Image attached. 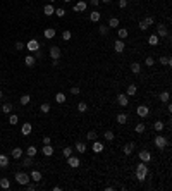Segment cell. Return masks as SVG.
<instances>
[{
    "instance_id": "obj_1",
    "label": "cell",
    "mask_w": 172,
    "mask_h": 191,
    "mask_svg": "<svg viewBox=\"0 0 172 191\" xmlns=\"http://www.w3.org/2000/svg\"><path fill=\"white\" fill-rule=\"evenodd\" d=\"M146 174H148V164L146 162H140L136 165V179L138 181H145Z\"/></svg>"
},
{
    "instance_id": "obj_2",
    "label": "cell",
    "mask_w": 172,
    "mask_h": 191,
    "mask_svg": "<svg viewBox=\"0 0 172 191\" xmlns=\"http://www.w3.org/2000/svg\"><path fill=\"white\" fill-rule=\"evenodd\" d=\"M153 143H155V147L158 148V150H163L165 147H169L170 145V141L165 138V136H162V134H158V136H155V139H153Z\"/></svg>"
},
{
    "instance_id": "obj_3",
    "label": "cell",
    "mask_w": 172,
    "mask_h": 191,
    "mask_svg": "<svg viewBox=\"0 0 172 191\" xmlns=\"http://www.w3.org/2000/svg\"><path fill=\"white\" fill-rule=\"evenodd\" d=\"M14 179H16V182H17V184L26 186V184L29 182V174H26V172H16Z\"/></svg>"
},
{
    "instance_id": "obj_4",
    "label": "cell",
    "mask_w": 172,
    "mask_h": 191,
    "mask_svg": "<svg viewBox=\"0 0 172 191\" xmlns=\"http://www.w3.org/2000/svg\"><path fill=\"white\" fill-rule=\"evenodd\" d=\"M155 34H157L158 38H169V36H170V34H169L167 26H165V24H162V23L157 26V33H155Z\"/></svg>"
},
{
    "instance_id": "obj_5",
    "label": "cell",
    "mask_w": 172,
    "mask_h": 191,
    "mask_svg": "<svg viewBox=\"0 0 172 191\" xmlns=\"http://www.w3.org/2000/svg\"><path fill=\"white\" fill-rule=\"evenodd\" d=\"M40 46H41V45H40V41H38V40H29V41L26 43V48H28L29 52H38V50H40Z\"/></svg>"
},
{
    "instance_id": "obj_6",
    "label": "cell",
    "mask_w": 172,
    "mask_h": 191,
    "mask_svg": "<svg viewBox=\"0 0 172 191\" xmlns=\"http://www.w3.org/2000/svg\"><path fill=\"white\" fill-rule=\"evenodd\" d=\"M117 103H119L120 107H127V105H129V97H127L126 93L117 95Z\"/></svg>"
},
{
    "instance_id": "obj_7",
    "label": "cell",
    "mask_w": 172,
    "mask_h": 191,
    "mask_svg": "<svg viewBox=\"0 0 172 191\" xmlns=\"http://www.w3.org/2000/svg\"><path fill=\"white\" fill-rule=\"evenodd\" d=\"M138 157H140V160H141V162H146V164L151 160V153H150L148 150H141V152L138 153Z\"/></svg>"
},
{
    "instance_id": "obj_8",
    "label": "cell",
    "mask_w": 172,
    "mask_h": 191,
    "mask_svg": "<svg viewBox=\"0 0 172 191\" xmlns=\"http://www.w3.org/2000/svg\"><path fill=\"white\" fill-rule=\"evenodd\" d=\"M67 165H69V167H72V169H76V167H79V165H81V162H79V159H77V157L71 155V157H67Z\"/></svg>"
},
{
    "instance_id": "obj_9",
    "label": "cell",
    "mask_w": 172,
    "mask_h": 191,
    "mask_svg": "<svg viewBox=\"0 0 172 191\" xmlns=\"http://www.w3.org/2000/svg\"><path fill=\"white\" fill-rule=\"evenodd\" d=\"M86 7H88V4H86L84 0H79V2L72 7V11H74V12H84V11H86Z\"/></svg>"
},
{
    "instance_id": "obj_10",
    "label": "cell",
    "mask_w": 172,
    "mask_h": 191,
    "mask_svg": "<svg viewBox=\"0 0 172 191\" xmlns=\"http://www.w3.org/2000/svg\"><path fill=\"white\" fill-rule=\"evenodd\" d=\"M134 143L133 141H129V143H126V145H124V148H122V152H124V155H131L133 152H134Z\"/></svg>"
},
{
    "instance_id": "obj_11",
    "label": "cell",
    "mask_w": 172,
    "mask_h": 191,
    "mask_svg": "<svg viewBox=\"0 0 172 191\" xmlns=\"http://www.w3.org/2000/svg\"><path fill=\"white\" fill-rule=\"evenodd\" d=\"M124 48H126V43H124V40H117V41L114 43V50H115L117 54H122V52H124Z\"/></svg>"
},
{
    "instance_id": "obj_12",
    "label": "cell",
    "mask_w": 172,
    "mask_h": 191,
    "mask_svg": "<svg viewBox=\"0 0 172 191\" xmlns=\"http://www.w3.org/2000/svg\"><path fill=\"white\" fill-rule=\"evenodd\" d=\"M136 114H138L140 117H148V114H150V109H148L146 105H140V107L136 109Z\"/></svg>"
},
{
    "instance_id": "obj_13",
    "label": "cell",
    "mask_w": 172,
    "mask_h": 191,
    "mask_svg": "<svg viewBox=\"0 0 172 191\" xmlns=\"http://www.w3.org/2000/svg\"><path fill=\"white\" fill-rule=\"evenodd\" d=\"M41 153L45 155V157H52V155H54V147H52V145H43Z\"/></svg>"
},
{
    "instance_id": "obj_14",
    "label": "cell",
    "mask_w": 172,
    "mask_h": 191,
    "mask_svg": "<svg viewBox=\"0 0 172 191\" xmlns=\"http://www.w3.org/2000/svg\"><path fill=\"white\" fill-rule=\"evenodd\" d=\"M48 54H50L52 59H60V48H59V46H50Z\"/></svg>"
},
{
    "instance_id": "obj_15",
    "label": "cell",
    "mask_w": 172,
    "mask_h": 191,
    "mask_svg": "<svg viewBox=\"0 0 172 191\" xmlns=\"http://www.w3.org/2000/svg\"><path fill=\"white\" fill-rule=\"evenodd\" d=\"M31 131H33V126H31L29 122H24L22 127H21V133H22L24 136H28V134H31Z\"/></svg>"
},
{
    "instance_id": "obj_16",
    "label": "cell",
    "mask_w": 172,
    "mask_h": 191,
    "mask_svg": "<svg viewBox=\"0 0 172 191\" xmlns=\"http://www.w3.org/2000/svg\"><path fill=\"white\" fill-rule=\"evenodd\" d=\"M22 152H24V150H22L21 147H16V148L11 152V155H12V159H16V160H17V159H21V157H22Z\"/></svg>"
},
{
    "instance_id": "obj_17",
    "label": "cell",
    "mask_w": 172,
    "mask_h": 191,
    "mask_svg": "<svg viewBox=\"0 0 172 191\" xmlns=\"http://www.w3.org/2000/svg\"><path fill=\"white\" fill-rule=\"evenodd\" d=\"M43 12H45V16H54L55 14V7L52 4H47L45 7H43Z\"/></svg>"
},
{
    "instance_id": "obj_18",
    "label": "cell",
    "mask_w": 172,
    "mask_h": 191,
    "mask_svg": "<svg viewBox=\"0 0 172 191\" xmlns=\"http://www.w3.org/2000/svg\"><path fill=\"white\" fill-rule=\"evenodd\" d=\"M93 152L95 153H100V152H103V143L102 141H93Z\"/></svg>"
},
{
    "instance_id": "obj_19",
    "label": "cell",
    "mask_w": 172,
    "mask_h": 191,
    "mask_svg": "<svg viewBox=\"0 0 172 191\" xmlns=\"http://www.w3.org/2000/svg\"><path fill=\"white\" fill-rule=\"evenodd\" d=\"M34 62H36V57H34V55H26V57H24V64H26L28 67H33Z\"/></svg>"
},
{
    "instance_id": "obj_20",
    "label": "cell",
    "mask_w": 172,
    "mask_h": 191,
    "mask_svg": "<svg viewBox=\"0 0 172 191\" xmlns=\"http://www.w3.org/2000/svg\"><path fill=\"white\" fill-rule=\"evenodd\" d=\"M158 62H160L162 66H172V59H170L169 55H160Z\"/></svg>"
},
{
    "instance_id": "obj_21",
    "label": "cell",
    "mask_w": 172,
    "mask_h": 191,
    "mask_svg": "<svg viewBox=\"0 0 172 191\" xmlns=\"http://www.w3.org/2000/svg\"><path fill=\"white\" fill-rule=\"evenodd\" d=\"M43 34H45V38H47V40H52V38H55V34H57V33H55V29H54V28H47Z\"/></svg>"
},
{
    "instance_id": "obj_22",
    "label": "cell",
    "mask_w": 172,
    "mask_h": 191,
    "mask_svg": "<svg viewBox=\"0 0 172 191\" xmlns=\"http://www.w3.org/2000/svg\"><path fill=\"white\" fill-rule=\"evenodd\" d=\"M74 148H76V152H79V153H84V152H86V143H84V141H77Z\"/></svg>"
},
{
    "instance_id": "obj_23",
    "label": "cell",
    "mask_w": 172,
    "mask_h": 191,
    "mask_svg": "<svg viewBox=\"0 0 172 191\" xmlns=\"http://www.w3.org/2000/svg\"><path fill=\"white\" fill-rule=\"evenodd\" d=\"M127 34H129V31H127L126 28H119V29H117V36H119V40H126Z\"/></svg>"
},
{
    "instance_id": "obj_24",
    "label": "cell",
    "mask_w": 172,
    "mask_h": 191,
    "mask_svg": "<svg viewBox=\"0 0 172 191\" xmlns=\"http://www.w3.org/2000/svg\"><path fill=\"white\" fill-rule=\"evenodd\" d=\"M158 43H160V38H158L157 34H151V36L148 38V45H150V46H157Z\"/></svg>"
},
{
    "instance_id": "obj_25",
    "label": "cell",
    "mask_w": 172,
    "mask_h": 191,
    "mask_svg": "<svg viewBox=\"0 0 172 191\" xmlns=\"http://www.w3.org/2000/svg\"><path fill=\"white\" fill-rule=\"evenodd\" d=\"M29 177H31L34 182H40V181H41V172H40V170H31Z\"/></svg>"
},
{
    "instance_id": "obj_26",
    "label": "cell",
    "mask_w": 172,
    "mask_h": 191,
    "mask_svg": "<svg viewBox=\"0 0 172 191\" xmlns=\"http://www.w3.org/2000/svg\"><path fill=\"white\" fill-rule=\"evenodd\" d=\"M136 91H138L136 84H129L127 90H126V95H127V97H133V95H136Z\"/></svg>"
},
{
    "instance_id": "obj_27",
    "label": "cell",
    "mask_w": 172,
    "mask_h": 191,
    "mask_svg": "<svg viewBox=\"0 0 172 191\" xmlns=\"http://www.w3.org/2000/svg\"><path fill=\"white\" fill-rule=\"evenodd\" d=\"M7 165H9V157H7V155H4V153H0V167L5 169Z\"/></svg>"
},
{
    "instance_id": "obj_28",
    "label": "cell",
    "mask_w": 172,
    "mask_h": 191,
    "mask_svg": "<svg viewBox=\"0 0 172 191\" xmlns=\"http://www.w3.org/2000/svg\"><path fill=\"white\" fill-rule=\"evenodd\" d=\"M100 17H102V14H100L98 11H93V12L90 14V21H91V23H98Z\"/></svg>"
},
{
    "instance_id": "obj_29",
    "label": "cell",
    "mask_w": 172,
    "mask_h": 191,
    "mask_svg": "<svg viewBox=\"0 0 172 191\" xmlns=\"http://www.w3.org/2000/svg\"><path fill=\"white\" fill-rule=\"evenodd\" d=\"M158 98H160V102H163V103H167V102L170 100V93H169V91H162V93H160V97H158Z\"/></svg>"
},
{
    "instance_id": "obj_30",
    "label": "cell",
    "mask_w": 172,
    "mask_h": 191,
    "mask_svg": "<svg viewBox=\"0 0 172 191\" xmlns=\"http://www.w3.org/2000/svg\"><path fill=\"white\" fill-rule=\"evenodd\" d=\"M115 121H117L119 126H120V124H126V122H127V114H119V115L115 117Z\"/></svg>"
},
{
    "instance_id": "obj_31",
    "label": "cell",
    "mask_w": 172,
    "mask_h": 191,
    "mask_svg": "<svg viewBox=\"0 0 172 191\" xmlns=\"http://www.w3.org/2000/svg\"><path fill=\"white\" fill-rule=\"evenodd\" d=\"M0 188H2V189H9L11 188V181L7 177H2V179H0Z\"/></svg>"
},
{
    "instance_id": "obj_32",
    "label": "cell",
    "mask_w": 172,
    "mask_h": 191,
    "mask_svg": "<svg viewBox=\"0 0 172 191\" xmlns=\"http://www.w3.org/2000/svg\"><path fill=\"white\" fill-rule=\"evenodd\" d=\"M55 102H57V103H64V102H65V93L59 91V93L55 95Z\"/></svg>"
},
{
    "instance_id": "obj_33",
    "label": "cell",
    "mask_w": 172,
    "mask_h": 191,
    "mask_svg": "<svg viewBox=\"0 0 172 191\" xmlns=\"http://www.w3.org/2000/svg\"><path fill=\"white\" fill-rule=\"evenodd\" d=\"M119 26H120V23H119L117 17H110L108 19V28H119Z\"/></svg>"
},
{
    "instance_id": "obj_34",
    "label": "cell",
    "mask_w": 172,
    "mask_h": 191,
    "mask_svg": "<svg viewBox=\"0 0 172 191\" xmlns=\"http://www.w3.org/2000/svg\"><path fill=\"white\" fill-rule=\"evenodd\" d=\"M38 153V148L34 147V145H31V147H28V150H26V155H29V157H34Z\"/></svg>"
},
{
    "instance_id": "obj_35",
    "label": "cell",
    "mask_w": 172,
    "mask_h": 191,
    "mask_svg": "<svg viewBox=\"0 0 172 191\" xmlns=\"http://www.w3.org/2000/svg\"><path fill=\"white\" fill-rule=\"evenodd\" d=\"M40 112H41V114H48V112H50V103H47V102L41 103V105H40Z\"/></svg>"
},
{
    "instance_id": "obj_36",
    "label": "cell",
    "mask_w": 172,
    "mask_h": 191,
    "mask_svg": "<svg viewBox=\"0 0 172 191\" xmlns=\"http://www.w3.org/2000/svg\"><path fill=\"white\" fill-rule=\"evenodd\" d=\"M131 71H133L134 74H140V72H141V66H140L138 62H133V64H131Z\"/></svg>"
},
{
    "instance_id": "obj_37",
    "label": "cell",
    "mask_w": 172,
    "mask_h": 191,
    "mask_svg": "<svg viewBox=\"0 0 172 191\" xmlns=\"http://www.w3.org/2000/svg\"><path fill=\"white\" fill-rule=\"evenodd\" d=\"M163 127H165V124H163L162 121H157V122L153 124V129H155V131H158V133H160V131H163Z\"/></svg>"
},
{
    "instance_id": "obj_38",
    "label": "cell",
    "mask_w": 172,
    "mask_h": 191,
    "mask_svg": "<svg viewBox=\"0 0 172 191\" xmlns=\"http://www.w3.org/2000/svg\"><path fill=\"white\" fill-rule=\"evenodd\" d=\"M11 110H12V103L7 102V103L2 105V112H4V114H11Z\"/></svg>"
},
{
    "instance_id": "obj_39",
    "label": "cell",
    "mask_w": 172,
    "mask_h": 191,
    "mask_svg": "<svg viewBox=\"0 0 172 191\" xmlns=\"http://www.w3.org/2000/svg\"><path fill=\"white\" fill-rule=\"evenodd\" d=\"M17 121H19V117H17L16 114H9V124H11V126L17 124Z\"/></svg>"
},
{
    "instance_id": "obj_40",
    "label": "cell",
    "mask_w": 172,
    "mask_h": 191,
    "mask_svg": "<svg viewBox=\"0 0 172 191\" xmlns=\"http://www.w3.org/2000/svg\"><path fill=\"white\" fill-rule=\"evenodd\" d=\"M19 102H21V105H28V103L31 102V97H29V95H22Z\"/></svg>"
},
{
    "instance_id": "obj_41",
    "label": "cell",
    "mask_w": 172,
    "mask_h": 191,
    "mask_svg": "<svg viewBox=\"0 0 172 191\" xmlns=\"http://www.w3.org/2000/svg\"><path fill=\"white\" fill-rule=\"evenodd\" d=\"M77 110L79 112H86V110H88V103H86V102H79L77 103Z\"/></svg>"
},
{
    "instance_id": "obj_42",
    "label": "cell",
    "mask_w": 172,
    "mask_h": 191,
    "mask_svg": "<svg viewBox=\"0 0 172 191\" xmlns=\"http://www.w3.org/2000/svg\"><path fill=\"white\" fill-rule=\"evenodd\" d=\"M108 29H110V28H108L107 24H102V26L98 28V31H100V34H103V36H105V34L108 33Z\"/></svg>"
},
{
    "instance_id": "obj_43",
    "label": "cell",
    "mask_w": 172,
    "mask_h": 191,
    "mask_svg": "<svg viewBox=\"0 0 172 191\" xmlns=\"http://www.w3.org/2000/svg\"><path fill=\"white\" fill-rule=\"evenodd\" d=\"M71 38H72V33H71V31H67V29H65V31H64V33H62V40H64V41H69V40H71Z\"/></svg>"
},
{
    "instance_id": "obj_44",
    "label": "cell",
    "mask_w": 172,
    "mask_h": 191,
    "mask_svg": "<svg viewBox=\"0 0 172 191\" xmlns=\"http://www.w3.org/2000/svg\"><path fill=\"white\" fill-rule=\"evenodd\" d=\"M134 131H136L138 134H141V133H145V124H143V122H140V124H136V127H134Z\"/></svg>"
},
{
    "instance_id": "obj_45",
    "label": "cell",
    "mask_w": 172,
    "mask_h": 191,
    "mask_svg": "<svg viewBox=\"0 0 172 191\" xmlns=\"http://www.w3.org/2000/svg\"><path fill=\"white\" fill-rule=\"evenodd\" d=\"M72 152H74V150H72L71 147H65V148L62 150V153H64V157H65V159H67V157H71V155H72Z\"/></svg>"
},
{
    "instance_id": "obj_46",
    "label": "cell",
    "mask_w": 172,
    "mask_h": 191,
    "mask_svg": "<svg viewBox=\"0 0 172 191\" xmlns=\"http://www.w3.org/2000/svg\"><path fill=\"white\" fill-rule=\"evenodd\" d=\"M86 138H88L90 141H95V139H97L98 136H97V133H95V131H90L88 134H86Z\"/></svg>"
},
{
    "instance_id": "obj_47",
    "label": "cell",
    "mask_w": 172,
    "mask_h": 191,
    "mask_svg": "<svg viewBox=\"0 0 172 191\" xmlns=\"http://www.w3.org/2000/svg\"><path fill=\"white\" fill-rule=\"evenodd\" d=\"M55 16H57V17H64V16H65V11H64L62 7H59V9H55Z\"/></svg>"
},
{
    "instance_id": "obj_48",
    "label": "cell",
    "mask_w": 172,
    "mask_h": 191,
    "mask_svg": "<svg viewBox=\"0 0 172 191\" xmlns=\"http://www.w3.org/2000/svg\"><path fill=\"white\" fill-rule=\"evenodd\" d=\"M145 64H146V66H148V67H151V66H153V64H155V59H153V57H150V55H148V57H146V59H145Z\"/></svg>"
},
{
    "instance_id": "obj_49",
    "label": "cell",
    "mask_w": 172,
    "mask_h": 191,
    "mask_svg": "<svg viewBox=\"0 0 172 191\" xmlns=\"http://www.w3.org/2000/svg\"><path fill=\"white\" fill-rule=\"evenodd\" d=\"M105 138H107V141H112V139L115 138V134H114V131H105Z\"/></svg>"
},
{
    "instance_id": "obj_50",
    "label": "cell",
    "mask_w": 172,
    "mask_h": 191,
    "mask_svg": "<svg viewBox=\"0 0 172 191\" xmlns=\"http://www.w3.org/2000/svg\"><path fill=\"white\" fill-rule=\"evenodd\" d=\"M29 165H33V157L26 155V159H24V167H29Z\"/></svg>"
},
{
    "instance_id": "obj_51",
    "label": "cell",
    "mask_w": 172,
    "mask_h": 191,
    "mask_svg": "<svg viewBox=\"0 0 172 191\" xmlns=\"http://www.w3.org/2000/svg\"><path fill=\"white\" fill-rule=\"evenodd\" d=\"M140 29H141V31H146V29H148V24L145 23V19H143V21H140Z\"/></svg>"
},
{
    "instance_id": "obj_52",
    "label": "cell",
    "mask_w": 172,
    "mask_h": 191,
    "mask_svg": "<svg viewBox=\"0 0 172 191\" xmlns=\"http://www.w3.org/2000/svg\"><path fill=\"white\" fill-rule=\"evenodd\" d=\"M127 4H129L127 0H119V7H120V9H126V7H127Z\"/></svg>"
},
{
    "instance_id": "obj_53",
    "label": "cell",
    "mask_w": 172,
    "mask_h": 191,
    "mask_svg": "<svg viewBox=\"0 0 172 191\" xmlns=\"http://www.w3.org/2000/svg\"><path fill=\"white\" fill-rule=\"evenodd\" d=\"M43 145H52V138H48V136H43Z\"/></svg>"
},
{
    "instance_id": "obj_54",
    "label": "cell",
    "mask_w": 172,
    "mask_h": 191,
    "mask_svg": "<svg viewBox=\"0 0 172 191\" xmlns=\"http://www.w3.org/2000/svg\"><path fill=\"white\" fill-rule=\"evenodd\" d=\"M145 23H146V24H148V26H151V24H153V23H155V19H153V17H151V16H148V17H146V19H145Z\"/></svg>"
},
{
    "instance_id": "obj_55",
    "label": "cell",
    "mask_w": 172,
    "mask_h": 191,
    "mask_svg": "<svg viewBox=\"0 0 172 191\" xmlns=\"http://www.w3.org/2000/svg\"><path fill=\"white\" fill-rule=\"evenodd\" d=\"M79 91H81L79 86H72V88H71V93H72V95H79Z\"/></svg>"
},
{
    "instance_id": "obj_56",
    "label": "cell",
    "mask_w": 172,
    "mask_h": 191,
    "mask_svg": "<svg viewBox=\"0 0 172 191\" xmlns=\"http://www.w3.org/2000/svg\"><path fill=\"white\" fill-rule=\"evenodd\" d=\"M26 188H28L29 191H34V189H36L38 186H36V184H33V182H28V184H26Z\"/></svg>"
},
{
    "instance_id": "obj_57",
    "label": "cell",
    "mask_w": 172,
    "mask_h": 191,
    "mask_svg": "<svg viewBox=\"0 0 172 191\" xmlns=\"http://www.w3.org/2000/svg\"><path fill=\"white\" fill-rule=\"evenodd\" d=\"M24 48V43L22 41H16V50H22Z\"/></svg>"
},
{
    "instance_id": "obj_58",
    "label": "cell",
    "mask_w": 172,
    "mask_h": 191,
    "mask_svg": "<svg viewBox=\"0 0 172 191\" xmlns=\"http://www.w3.org/2000/svg\"><path fill=\"white\" fill-rule=\"evenodd\" d=\"M90 2H91V5H95V7L100 5V0H90Z\"/></svg>"
},
{
    "instance_id": "obj_59",
    "label": "cell",
    "mask_w": 172,
    "mask_h": 191,
    "mask_svg": "<svg viewBox=\"0 0 172 191\" xmlns=\"http://www.w3.org/2000/svg\"><path fill=\"white\" fill-rule=\"evenodd\" d=\"M167 112H172V105H170L169 102H167Z\"/></svg>"
},
{
    "instance_id": "obj_60",
    "label": "cell",
    "mask_w": 172,
    "mask_h": 191,
    "mask_svg": "<svg viewBox=\"0 0 172 191\" xmlns=\"http://www.w3.org/2000/svg\"><path fill=\"white\" fill-rule=\"evenodd\" d=\"M100 2H105V4H108V2H110V0H100Z\"/></svg>"
},
{
    "instance_id": "obj_61",
    "label": "cell",
    "mask_w": 172,
    "mask_h": 191,
    "mask_svg": "<svg viewBox=\"0 0 172 191\" xmlns=\"http://www.w3.org/2000/svg\"><path fill=\"white\" fill-rule=\"evenodd\" d=\"M62 2H65V4H67V2H71V0H62Z\"/></svg>"
},
{
    "instance_id": "obj_62",
    "label": "cell",
    "mask_w": 172,
    "mask_h": 191,
    "mask_svg": "<svg viewBox=\"0 0 172 191\" xmlns=\"http://www.w3.org/2000/svg\"><path fill=\"white\" fill-rule=\"evenodd\" d=\"M0 98H2V91H0Z\"/></svg>"
},
{
    "instance_id": "obj_63",
    "label": "cell",
    "mask_w": 172,
    "mask_h": 191,
    "mask_svg": "<svg viewBox=\"0 0 172 191\" xmlns=\"http://www.w3.org/2000/svg\"><path fill=\"white\" fill-rule=\"evenodd\" d=\"M0 141H2V138H0Z\"/></svg>"
},
{
    "instance_id": "obj_64",
    "label": "cell",
    "mask_w": 172,
    "mask_h": 191,
    "mask_svg": "<svg viewBox=\"0 0 172 191\" xmlns=\"http://www.w3.org/2000/svg\"><path fill=\"white\" fill-rule=\"evenodd\" d=\"M52 2H55V0H52Z\"/></svg>"
}]
</instances>
